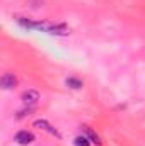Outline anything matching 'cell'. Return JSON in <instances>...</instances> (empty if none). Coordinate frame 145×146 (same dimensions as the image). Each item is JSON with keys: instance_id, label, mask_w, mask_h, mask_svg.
I'll use <instances>...</instances> for the list:
<instances>
[{"instance_id": "1", "label": "cell", "mask_w": 145, "mask_h": 146, "mask_svg": "<svg viewBox=\"0 0 145 146\" xmlns=\"http://www.w3.org/2000/svg\"><path fill=\"white\" fill-rule=\"evenodd\" d=\"M15 21L24 29H36V31L46 33V34H53V36H68L70 34V27H67L65 24H55V22H50V21H36V22H33L29 19H24V17H17Z\"/></svg>"}, {"instance_id": "2", "label": "cell", "mask_w": 145, "mask_h": 146, "mask_svg": "<svg viewBox=\"0 0 145 146\" xmlns=\"http://www.w3.org/2000/svg\"><path fill=\"white\" fill-rule=\"evenodd\" d=\"M41 99V95H39V92L38 90H33V88H29V90H24L22 92V95H21V100L24 102V106H28V107H33L34 104H38V100Z\"/></svg>"}, {"instance_id": "3", "label": "cell", "mask_w": 145, "mask_h": 146, "mask_svg": "<svg viewBox=\"0 0 145 146\" xmlns=\"http://www.w3.org/2000/svg\"><path fill=\"white\" fill-rule=\"evenodd\" d=\"M17 83H19V80H17V76L14 75V73L7 72L2 75V78H0V85H2V88L3 90H12V88H15L17 87Z\"/></svg>"}, {"instance_id": "4", "label": "cell", "mask_w": 145, "mask_h": 146, "mask_svg": "<svg viewBox=\"0 0 145 146\" xmlns=\"http://www.w3.org/2000/svg\"><path fill=\"white\" fill-rule=\"evenodd\" d=\"M14 141L17 143V145H31L33 141H34V134L31 133V131H26V129H22V131H19L15 136H14Z\"/></svg>"}, {"instance_id": "5", "label": "cell", "mask_w": 145, "mask_h": 146, "mask_svg": "<svg viewBox=\"0 0 145 146\" xmlns=\"http://www.w3.org/2000/svg\"><path fill=\"white\" fill-rule=\"evenodd\" d=\"M33 126L34 127H38V129H43V131H46V133H50L51 136H56V138H62V134L56 131V127H53L48 121H44V119H38V121H34L33 122Z\"/></svg>"}, {"instance_id": "6", "label": "cell", "mask_w": 145, "mask_h": 146, "mask_svg": "<svg viewBox=\"0 0 145 146\" xmlns=\"http://www.w3.org/2000/svg\"><path fill=\"white\" fill-rule=\"evenodd\" d=\"M82 131L85 133V136L91 139V143H94V145H97V146H101L103 143H101V139H99V136L96 134V131H92L89 126H82Z\"/></svg>"}, {"instance_id": "7", "label": "cell", "mask_w": 145, "mask_h": 146, "mask_svg": "<svg viewBox=\"0 0 145 146\" xmlns=\"http://www.w3.org/2000/svg\"><path fill=\"white\" fill-rule=\"evenodd\" d=\"M65 83H67V87H70L73 90H79V88L84 87V82L79 80V78H75V76H68V78L65 80Z\"/></svg>"}, {"instance_id": "8", "label": "cell", "mask_w": 145, "mask_h": 146, "mask_svg": "<svg viewBox=\"0 0 145 146\" xmlns=\"http://www.w3.org/2000/svg\"><path fill=\"white\" fill-rule=\"evenodd\" d=\"M73 145L75 146H91V139L87 138V136H77L75 139H73Z\"/></svg>"}, {"instance_id": "9", "label": "cell", "mask_w": 145, "mask_h": 146, "mask_svg": "<svg viewBox=\"0 0 145 146\" xmlns=\"http://www.w3.org/2000/svg\"><path fill=\"white\" fill-rule=\"evenodd\" d=\"M33 112V107H28V109H22L17 112V119H22V117H26V115H29Z\"/></svg>"}]
</instances>
